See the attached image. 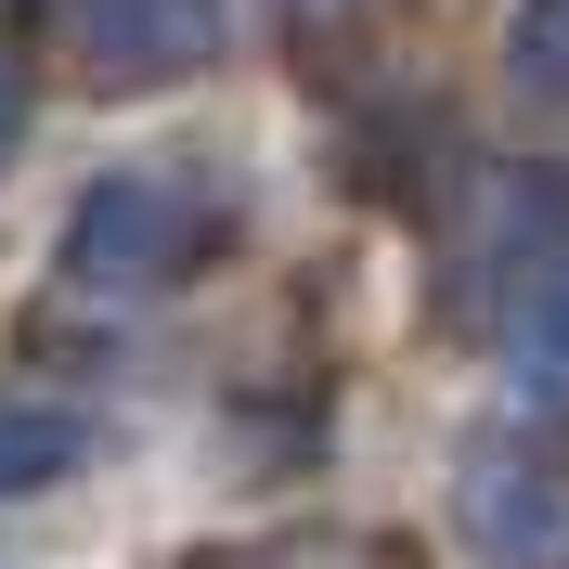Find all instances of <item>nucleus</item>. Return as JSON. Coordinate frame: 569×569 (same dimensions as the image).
<instances>
[{
	"mask_svg": "<svg viewBox=\"0 0 569 569\" xmlns=\"http://www.w3.org/2000/svg\"><path fill=\"white\" fill-rule=\"evenodd\" d=\"M220 233H233V194H220V181H194V169H104L66 208L52 272H66L78 298H181V284L220 259Z\"/></svg>",
	"mask_w": 569,
	"mask_h": 569,
	"instance_id": "f257e3e1",
	"label": "nucleus"
},
{
	"mask_svg": "<svg viewBox=\"0 0 569 569\" xmlns=\"http://www.w3.org/2000/svg\"><path fill=\"white\" fill-rule=\"evenodd\" d=\"M453 518L479 531V557H492V569H569V453H557V440H531V427L466 440Z\"/></svg>",
	"mask_w": 569,
	"mask_h": 569,
	"instance_id": "f03ea898",
	"label": "nucleus"
},
{
	"mask_svg": "<svg viewBox=\"0 0 569 569\" xmlns=\"http://www.w3.org/2000/svg\"><path fill=\"white\" fill-rule=\"evenodd\" d=\"M27 13L66 39L91 78H117V91L208 66V52H220V27H233V0H27Z\"/></svg>",
	"mask_w": 569,
	"mask_h": 569,
	"instance_id": "7ed1b4c3",
	"label": "nucleus"
},
{
	"mask_svg": "<svg viewBox=\"0 0 569 569\" xmlns=\"http://www.w3.org/2000/svg\"><path fill=\"white\" fill-rule=\"evenodd\" d=\"M78 466H91V427L52 415V401H13V389H0V505L52 492V479H78Z\"/></svg>",
	"mask_w": 569,
	"mask_h": 569,
	"instance_id": "20e7f679",
	"label": "nucleus"
},
{
	"mask_svg": "<svg viewBox=\"0 0 569 569\" xmlns=\"http://www.w3.org/2000/svg\"><path fill=\"white\" fill-rule=\"evenodd\" d=\"M505 362H518V389H531V401H569V259L518 284V323H505Z\"/></svg>",
	"mask_w": 569,
	"mask_h": 569,
	"instance_id": "39448f33",
	"label": "nucleus"
},
{
	"mask_svg": "<svg viewBox=\"0 0 569 569\" xmlns=\"http://www.w3.org/2000/svg\"><path fill=\"white\" fill-rule=\"evenodd\" d=\"M505 78H518L531 104H569V0H518V27H505Z\"/></svg>",
	"mask_w": 569,
	"mask_h": 569,
	"instance_id": "423d86ee",
	"label": "nucleus"
},
{
	"mask_svg": "<svg viewBox=\"0 0 569 569\" xmlns=\"http://www.w3.org/2000/svg\"><path fill=\"white\" fill-rule=\"evenodd\" d=\"M208 569H415V557L376 531H284V543H247V557H208Z\"/></svg>",
	"mask_w": 569,
	"mask_h": 569,
	"instance_id": "0eeeda50",
	"label": "nucleus"
},
{
	"mask_svg": "<svg viewBox=\"0 0 569 569\" xmlns=\"http://www.w3.org/2000/svg\"><path fill=\"white\" fill-rule=\"evenodd\" d=\"M13 130H27V66L0 52V156H13Z\"/></svg>",
	"mask_w": 569,
	"mask_h": 569,
	"instance_id": "6e6552de",
	"label": "nucleus"
}]
</instances>
